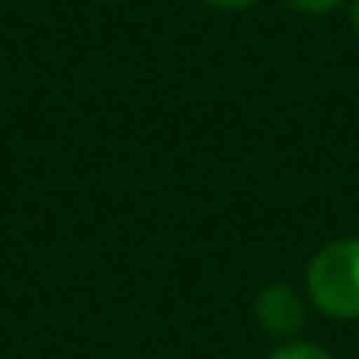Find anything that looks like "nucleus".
<instances>
[{
    "label": "nucleus",
    "mask_w": 359,
    "mask_h": 359,
    "mask_svg": "<svg viewBox=\"0 0 359 359\" xmlns=\"http://www.w3.org/2000/svg\"><path fill=\"white\" fill-rule=\"evenodd\" d=\"M306 298L337 321H359V237H337L306 268Z\"/></svg>",
    "instance_id": "nucleus-1"
},
{
    "label": "nucleus",
    "mask_w": 359,
    "mask_h": 359,
    "mask_svg": "<svg viewBox=\"0 0 359 359\" xmlns=\"http://www.w3.org/2000/svg\"><path fill=\"white\" fill-rule=\"evenodd\" d=\"M306 302L310 298H302V290H294L290 283H268V287H260L252 310L264 332L294 340V332L306 325Z\"/></svg>",
    "instance_id": "nucleus-2"
},
{
    "label": "nucleus",
    "mask_w": 359,
    "mask_h": 359,
    "mask_svg": "<svg viewBox=\"0 0 359 359\" xmlns=\"http://www.w3.org/2000/svg\"><path fill=\"white\" fill-rule=\"evenodd\" d=\"M268 359H337L329 348L313 344V340H283Z\"/></svg>",
    "instance_id": "nucleus-3"
},
{
    "label": "nucleus",
    "mask_w": 359,
    "mask_h": 359,
    "mask_svg": "<svg viewBox=\"0 0 359 359\" xmlns=\"http://www.w3.org/2000/svg\"><path fill=\"white\" fill-rule=\"evenodd\" d=\"M283 4L294 8V12H302V15H325V12H332V8L348 4V0H283Z\"/></svg>",
    "instance_id": "nucleus-4"
},
{
    "label": "nucleus",
    "mask_w": 359,
    "mask_h": 359,
    "mask_svg": "<svg viewBox=\"0 0 359 359\" xmlns=\"http://www.w3.org/2000/svg\"><path fill=\"white\" fill-rule=\"evenodd\" d=\"M207 4H215V8H226V12H241V8H252L256 0H207Z\"/></svg>",
    "instance_id": "nucleus-5"
},
{
    "label": "nucleus",
    "mask_w": 359,
    "mask_h": 359,
    "mask_svg": "<svg viewBox=\"0 0 359 359\" xmlns=\"http://www.w3.org/2000/svg\"><path fill=\"white\" fill-rule=\"evenodd\" d=\"M352 27H355V35H359V0H352Z\"/></svg>",
    "instance_id": "nucleus-6"
}]
</instances>
